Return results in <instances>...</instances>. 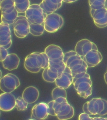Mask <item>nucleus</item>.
Instances as JSON below:
<instances>
[{"label": "nucleus", "mask_w": 107, "mask_h": 120, "mask_svg": "<svg viewBox=\"0 0 107 120\" xmlns=\"http://www.w3.org/2000/svg\"><path fill=\"white\" fill-rule=\"evenodd\" d=\"M47 104L49 115L57 117L59 120H68L74 116V108L69 104L66 98L59 97Z\"/></svg>", "instance_id": "1"}, {"label": "nucleus", "mask_w": 107, "mask_h": 120, "mask_svg": "<svg viewBox=\"0 0 107 120\" xmlns=\"http://www.w3.org/2000/svg\"><path fill=\"white\" fill-rule=\"evenodd\" d=\"M64 62L72 72L73 78L87 73L88 66L80 56L75 51H69L64 54Z\"/></svg>", "instance_id": "2"}, {"label": "nucleus", "mask_w": 107, "mask_h": 120, "mask_svg": "<svg viewBox=\"0 0 107 120\" xmlns=\"http://www.w3.org/2000/svg\"><path fill=\"white\" fill-rule=\"evenodd\" d=\"M72 84L79 97L87 98L92 94V82L88 74L74 77Z\"/></svg>", "instance_id": "3"}, {"label": "nucleus", "mask_w": 107, "mask_h": 120, "mask_svg": "<svg viewBox=\"0 0 107 120\" xmlns=\"http://www.w3.org/2000/svg\"><path fill=\"white\" fill-rule=\"evenodd\" d=\"M0 11L1 22L7 23L9 25L14 23L19 16L14 0H1Z\"/></svg>", "instance_id": "4"}, {"label": "nucleus", "mask_w": 107, "mask_h": 120, "mask_svg": "<svg viewBox=\"0 0 107 120\" xmlns=\"http://www.w3.org/2000/svg\"><path fill=\"white\" fill-rule=\"evenodd\" d=\"M82 110L91 116H105L107 114V101L101 98H92L84 104Z\"/></svg>", "instance_id": "5"}, {"label": "nucleus", "mask_w": 107, "mask_h": 120, "mask_svg": "<svg viewBox=\"0 0 107 120\" xmlns=\"http://www.w3.org/2000/svg\"><path fill=\"white\" fill-rule=\"evenodd\" d=\"M47 14L39 4L31 5L25 13L26 16L30 23L43 24Z\"/></svg>", "instance_id": "6"}, {"label": "nucleus", "mask_w": 107, "mask_h": 120, "mask_svg": "<svg viewBox=\"0 0 107 120\" xmlns=\"http://www.w3.org/2000/svg\"><path fill=\"white\" fill-rule=\"evenodd\" d=\"M64 24L63 17L57 13L47 14L44 20V29L48 33H56L62 27Z\"/></svg>", "instance_id": "7"}, {"label": "nucleus", "mask_w": 107, "mask_h": 120, "mask_svg": "<svg viewBox=\"0 0 107 120\" xmlns=\"http://www.w3.org/2000/svg\"><path fill=\"white\" fill-rule=\"evenodd\" d=\"M19 78L14 74L8 73L0 79V89L4 92L12 93L20 85Z\"/></svg>", "instance_id": "8"}, {"label": "nucleus", "mask_w": 107, "mask_h": 120, "mask_svg": "<svg viewBox=\"0 0 107 120\" xmlns=\"http://www.w3.org/2000/svg\"><path fill=\"white\" fill-rule=\"evenodd\" d=\"M13 26L14 34L18 38H25L30 33V23L25 16H18Z\"/></svg>", "instance_id": "9"}, {"label": "nucleus", "mask_w": 107, "mask_h": 120, "mask_svg": "<svg viewBox=\"0 0 107 120\" xmlns=\"http://www.w3.org/2000/svg\"><path fill=\"white\" fill-rule=\"evenodd\" d=\"M12 44L11 28L9 24L0 22V46L8 49Z\"/></svg>", "instance_id": "10"}, {"label": "nucleus", "mask_w": 107, "mask_h": 120, "mask_svg": "<svg viewBox=\"0 0 107 120\" xmlns=\"http://www.w3.org/2000/svg\"><path fill=\"white\" fill-rule=\"evenodd\" d=\"M90 13L96 26L100 28L107 26V9L106 7L98 10L90 8Z\"/></svg>", "instance_id": "11"}, {"label": "nucleus", "mask_w": 107, "mask_h": 120, "mask_svg": "<svg viewBox=\"0 0 107 120\" xmlns=\"http://www.w3.org/2000/svg\"><path fill=\"white\" fill-rule=\"evenodd\" d=\"M44 52L48 56L49 61L59 62L64 61V54L61 47L55 45H50L46 47Z\"/></svg>", "instance_id": "12"}, {"label": "nucleus", "mask_w": 107, "mask_h": 120, "mask_svg": "<svg viewBox=\"0 0 107 120\" xmlns=\"http://www.w3.org/2000/svg\"><path fill=\"white\" fill-rule=\"evenodd\" d=\"M16 98L11 93L4 92L0 94V109L2 111H9L15 107Z\"/></svg>", "instance_id": "13"}, {"label": "nucleus", "mask_w": 107, "mask_h": 120, "mask_svg": "<svg viewBox=\"0 0 107 120\" xmlns=\"http://www.w3.org/2000/svg\"><path fill=\"white\" fill-rule=\"evenodd\" d=\"M49 115L48 104L44 102L36 104L32 109V118L34 120H44L48 117Z\"/></svg>", "instance_id": "14"}, {"label": "nucleus", "mask_w": 107, "mask_h": 120, "mask_svg": "<svg viewBox=\"0 0 107 120\" xmlns=\"http://www.w3.org/2000/svg\"><path fill=\"white\" fill-rule=\"evenodd\" d=\"M73 79L72 71L69 68L66 67L63 72L56 79L55 82L58 87L66 89L72 84Z\"/></svg>", "instance_id": "15"}, {"label": "nucleus", "mask_w": 107, "mask_h": 120, "mask_svg": "<svg viewBox=\"0 0 107 120\" xmlns=\"http://www.w3.org/2000/svg\"><path fill=\"white\" fill-rule=\"evenodd\" d=\"M92 49L98 50L97 46L88 39H84L77 42L75 47L74 51L82 58L89 51Z\"/></svg>", "instance_id": "16"}, {"label": "nucleus", "mask_w": 107, "mask_h": 120, "mask_svg": "<svg viewBox=\"0 0 107 120\" xmlns=\"http://www.w3.org/2000/svg\"><path fill=\"white\" fill-rule=\"evenodd\" d=\"M82 58L88 68H93L100 64L103 60V56L98 49H92L89 51Z\"/></svg>", "instance_id": "17"}, {"label": "nucleus", "mask_w": 107, "mask_h": 120, "mask_svg": "<svg viewBox=\"0 0 107 120\" xmlns=\"http://www.w3.org/2000/svg\"><path fill=\"white\" fill-rule=\"evenodd\" d=\"M39 53L33 52L30 54L26 56L24 60L25 68L31 73H38L41 70L37 62V56Z\"/></svg>", "instance_id": "18"}, {"label": "nucleus", "mask_w": 107, "mask_h": 120, "mask_svg": "<svg viewBox=\"0 0 107 120\" xmlns=\"http://www.w3.org/2000/svg\"><path fill=\"white\" fill-rule=\"evenodd\" d=\"M63 2V0H42L39 5L47 15L59 9Z\"/></svg>", "instance_id": "19"}, {"label": "nucleus", "mask_w": 107, "mask_h": 120, "mask_svg": "<svg viewBox=\"0 0 107 120\" xmlns=\"http://www.w3.org/2000/svg\"><path fill=\"white\" fill-rule=\"evenodd\" d=\"M20 60L19 56L15 53L9 54L6 59L2 62L4 68L9 71L17 69L20 63Z\"/></svg>", "instance_id": "20"}, {"label": "nucleus", "mask_w": 107, "mask_h": 120, "mask_svg": "<svg viewBox=\"0 0 107 120\" xmlns=\"http://www.w3.org/2000/svg\"><path fill=\"white\" fill-rule=\"evenodd\" d=\"M39 96V92L38 89L33 86H30L24 89L22 97L28 104H32L38 100Z\"/></svg>", "instance_id": "21"}, {"label": "nucleus", "mask_w": 107, "mask_h": 120, "mask_svg": "<svg viewBox=\"0 0 107 120\" xmlns=\"http://www.w3.org/2000/svg\"><path fill=\"white\" fill-rule=\"evenodd\" d=\"M66 66L64 61L59 62H53L49 61V68L54 73H57L59 76L65 69Z\"/></svg>", "instance_id": "22"}, {"label": "nucleus", "mask_w": 107, "mask_h": 120, "mask_svg": "<svg viewBox=\"0 0 107 120\" xmlns=\"http://www.w3.org/2000/svg\"><path fill=\"white\" fill-rule=\"evenodd\" d=\"M15 7L19 13H25L31 5L30 0H14Z\"/></svg>", "instance_id": "23"}, {"label": "nucleus", "mask_w": 107, "mask_h": 120, "mask_svg": "<svg viewBox=\"0 0 107 120\" xmlns=\"http://www.w3.org/2000/svg\"><path fill=\"white\" fill-rule=\"evenodd\" d=\"M44 24L30 23V33L34 36H39L44 33Z\"/></svg>", "instance_id": "24"}, {"label": "nucleus", "mask_w": 107, "mask_h": 120, "mask_svg": "<svg viewBox=\"0 0 107 120\" xmlns=\"http://www.w3.org/2000/svg\"><path fill=\"white\" fill-rule=\"evenodd\" d=\"M37 60L38 65L41 69L49 67V59L45 53H39L37 56Z\"/></svg>", "instance_id": "25"}, {"label": "nucleus", "mask_w": 107, "mask_h": 120, "mask_svg": "<svg viewBox=\"0 0 107 120\" xmlns=\"http://www.w3.org/2000/svg\"><path fill=\"white\" fill-rule=\"evenodd\" d=\"M106 0H88L90 8L98 10L106 7Z\"/></svg>", "instance_id": "26"}, {"label": "nucleus", "mask_w": 107, "mask_h": 120, "mask_svg": "<svg viewBox=\"0 0 107 120\" xmlns=\"http://www.w3.org/2000/svg\"><path fill=\"white\" fill-rule=\"evenodd\" d=\"M52 97L54 100H55L59 97H63L66 98V91L64 88L57 86L52 91Z\"/></svg>", "instance_id": "27"}, {"label": "nucleus", "mask_w": 107, "mask_h": 120, "mask_svg": "<svg viewBox=\"0 0 107 120\" xmlns=\"http://www.w3.org/2000/svg\"><path fill=\"white\" fill-rule=\"evenodd\" d=\"M28 105V103L26 102L22 97H19L16 99L15 108L18 111H25L27 109Z\"/></svg>", "instance_id": "28"}, {"label": "nucleus", "mask_w": 107, "mask_h": 120, "mask_svg": "<svg viewBox=\"0 0 107 120\" xmlns=\"http://www.w3.org/2000/svg\"><path fill=\"white\" fill-rule=\"evenodd\" d=\"M8 55L7 49L5 47L0 46V62H3Z\"/></svg>", "instance_id": "29"}, {"label": "nucleus", "mask_w": 107, "mask_h": 120, "mask_svg": "<svg viewBox=\"0 0 107 120\" xmlns=\"http://www.w3.org/2000/svg\"><path fill=\"white\" fill-rule=\"evenodd\" d=\"M42 78L46 82L53 83L55 82V80L50 78L47 74V68L44 69L42 73Z\"/></svg>", "instance_id": "30"}, {"label": "nucleus", "mask_w": 107, "mask_h": 120, "mask_svg": "<svg viewBox=\"0 0 107 120\" xmlns=\"http://www.w3.org/2000/svg\"><path fill=\"white\" fill-rule=\"evenodd\" d=\"M93 117L91 116V115L87 113L84 112L79 115L78 119L79 120H92Z\"/></svg>", "instance_id": "31"}, {"label": "nucleus", "mask_w": 107, "mask_h": 120, "mask_svg": "<svg viewBox=\"0 0 107 120\" xmlns=\"http://www.w3.org/2000/svg\"><path fill=\"white\" fill-rule=\"evenodd\" d=\"M47 74L50 78L53 79L55 80H56V79L59 76V75H58L57 73H54L51 71L49 67L47 68Z\"/></svg>", "instance_id": "32"}, {"label": "nucleus", "mask_w": 107, "mask_h": 120, "mask_svg": "<svg viewBox=\"0 0 107 120\" xmlns=\"http://www.w3.org/2000/svg\"><path fill=\"white\" fill-rule=\"evenodd\" d=\"M92 120H107V118H103L102 117H93Z\"/></svg>", "instance_id": "33"}, {"label": "nucleus", "mask_w": 107, "mask_h": 120, "mask_svg": "<svg viewBox=\"0 0 107 120\" xmlns=\"http://www.w3.org/2000/svg\"><path fill=\"white\" fill-rule=\"evenodd\" d=\"M77 0H63V1L66 3L70 4V3H72L76 2Z\"/></svg>", "instance_id": "34"}, {"label": "nucleus", "mask_w": 107, "mask_h": 120, "mask_svg": "<svg viewBox=\"0 0 107 120\" xmlns=\"http://www.w3.org/2000/svg\"><path fill=\"white\" fill-rule=\"evenodd\" d=\"M104 79L106 83L107 84V71L104 75Z\"/></svg>", "instance_id": "35"}, {"label": "nucleus", "mask_w": 107, "mask_h": 120, "mask_svg": "<svg viewBox=\"0 0 107 120\" xmlns=\"http://www.w3.org/2000/svg\"><path fill=\"white\" fill-rule=\"evenodd\" d=\"M2 72L0 70V79L1 78V77H2Z\"/></svg>", "instance_id": "36"}, {"label": "nucleus", "mask_w": 107, "mask_h": 120, "mask_svg": "<svg viewBox=\"0 0 107 120\" xmlns=\"http://www.w3.org/2000/svg\"><path fill=\"white\" fill-rule=\"evenodd\" d=\"M0 115H1V111H0Z\"/></svg>", "instance_id": "37"}, {"label": "nucleus", "mask_w": 107, "mask_h": 120, "mask_svg": "<svg viewBox=\"0 0 107 120\" xmlns=\"http://www.w3.org/2000/svg\"><path fill=\"white\" fill-rule=\"evenodd\" d=\"M106 9H107V5H106Z\"/></svg>", "instance_id": "38"}, {"label": "nucleus", "mask_w": 107, "mask_h": 120, "mask_svg": "<svg viewBox=\"0 0 107 120\" xmlns=\"http://www.w3.org/2000/svg\"><path fill=\"white\" fill-rule=\"evenodd\" d=\"M0 1H1V0H0Z\"/></svg>", "instance_id": "39"}]
</instances>
